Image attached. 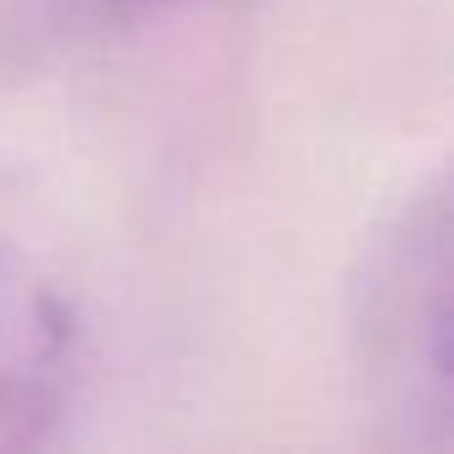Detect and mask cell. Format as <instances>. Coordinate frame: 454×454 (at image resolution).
Returning a JSON list of instances; mask_svg holds the SVG:
<instances>
[{
  "label": "cell",
  "mask_w": 454,
  "mask_h": 454,
  "mask_svg": "<svg viewBox=\"0 0 454 454\" xmlns=\"http://www.w3.org/2000/svg\"><path fill=\"white\" fill-rule=\"evenodd\" d=\"M449 278V187L433 171L364 236L348 278V374L390 449L454 443Z\"/></svg>",
  "instance_id": "obj_1"
},
{
  "label": "cell",
  "mask_w": 454,
  "mask_h": 454,
  "mask_svg": "<svg viewBox=\"0 0 454 454\" xmlns=\"http://www.w3.org/2000/svg\"><path fill=\"white\" fill-rule=\"evenodd\" d=\"M86 385V332L65 289L0 247V449L59 443Z\"/></svg>",
  "instance_id": "obj_2"
}]
</instances>
